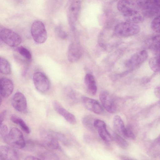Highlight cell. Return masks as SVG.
Wrapping results in <instances>:
<instances>
[{"label":"cell","instance_id":"1","mask_svg":"<svg viewBox=\"0 0 160 160\" xmlns=\"http://www.w3.org/2000/svg\"><path fill=\"white\" fill-rule=\"evenodd\" d=\"M133 0H120L117 4L118 10L123 15L126 21L138 24L144 20L143 15L134 8Z\"/></svg>","mask_w":160,"mask_h":160},{"label":"cell","instance_id":"2","mask_svg":"<svg viewBox=\"0 0 160 160\" xmlns=\"http://www.w3.org/2000/svg\"><path fill=\"white\" fill-rule=\"evenodd\" d=\"M136 7L148 17L160 15V0H135Z\"/></svg>","mask_w":160,"mask_h":160},{"label":"cell","instance_id":"3","mask_svg":"<svg viewBox=\"0 0 160 160\" xmlns=\"http://www.w3.org/2000/svg\"><path fill=\"white\" fill-rule=\"evenodd\" d=\"M2 139L7 144L15 148L22 149L26 145L22 133L16 128H12Z\"/></svg>","mask_w":160,"mask_h":160},{"label":"cell","instance_id":"4","mask_svg":"<svg viewBox=\"0 0 160 160\" xmlns=\"http://www.w3.org/2000/svg\"><path fill=\"white\" fill-rule=\"evenodd\" d=\"M140 30V27L138 24L126 21L116 25L113 32L117 37H126L135 35Z\"/></svg>","mask_w":160,"mask_h":160},{"label":"cell","instance_id":"5","mask_svg":"<svg viewBox=\"0 0 160 160\" xmlns=\"http://www.w3.org/2000/svg\"><path fill=\"white\" fill-rule=\"evenodd\" d=\"M30 31L32 37L36 43L42 44L47 40V32L42 21L37 20L33 22L31 25Z\"/></svg>","mask_w":160,"mask_h":160},{"label":"cell","instance_id":"6","mask_svg":"<svg viewBox=\"0 0 160 160\" xmlns=\"http://www.w3.org/2000/svg\"><path fill=\"white\" fill-rule=\"evenodd\" d=\"M0 38L4 43L12 47H17L22 41V38L18 34L12 30L6 28L0 29Z\"/></svg>","mask_w":160,"mask_h":160},{"label":"cell","instance_id":"7","mask_svg":"<svg viewBox=\"0 0 160 160\" xmlns=\"http://www.w3.org/2000/svg\"><path fill=\"white\" fill-rule=\"evenodd\" d=\"M33 80L35 87L39 92H45L49 89L50 81L47 76L42 72H35L33 75Z\"/></svg>","mask_w":160,"mask_h":160},{"label":"cell","instance_id":"8","mask_svg":"<svg viewBox=\"0 0 160 160\" xmlns=\"http://www.w3.org/2000/svg\"><path fill=\"white\" fill-rule=\"evenodd\" d=\"M148 57L146 51H139L134 54L126 62L125 66L131 70L137 68L147 60Z\"/></svg>","mask_w":160,"mask_h":160},{"label":"cell","instance_id":"9","mask_svg":"<svg viewBox=\"0 0 160 160\" xmlns=\"http://www.w3.org/2000/svg\"><path fill=\"white\" fill-rule=\"evenodd\" d=\"M99 99L103 107L108 112L113 113L116 110V107L113 99L110 94L105 90L101 92Z\"/></svg>","mask_w":160,"mask_h":160},{"label":"cell","instance_id":"10","mask_svg":"<svg viewBox=\"0 0 160 160\" xmlns=\"http://www.w3.org/2000/svg\"><path fill=\"white\" fill-rule=\"evenodd\" d=\"M14 108L17 111L23 113L27 112V104L26 99L21 92H18L13 95L12 101Z\"/></svg>","mask_w":160,"mask_h":160},{"label":"cell","instance_id":"11","mask_svg":"<svg viewBox=\"0 0 160 160\" xmlns=\"http://www.w3.org/2000/svg\"><path fill=\"white\" fill-rule=\"evenodd\" d=\"M40 134L42 138V144L45 148L53 149H61L58 140L51 131L42 130Z\"/></svg>","mask_w":160,"mask_h":160},{"label":"cell","instance_id":"12","mask_svg":"<svg viewBox=\"0 0 160 160\" xmlns=\"http://www.w3.org/2000/svg\"><path fill=\"white\" fill-rule=\"evenodd\" d=\"M94 126L102 139L107 143H110L112 138L107 129L105 122L99 119H95L94 122Z\"/></svg>","mask_w":160,"mask_h":160},{"label":"cell","instance_id":"13","mask_svg":"<svg viewBox=\"0 0 160 160\" xmlns=\"http://www.w3.org/2000/svg\"><path fill=\"white\" fill-rule=\"evenodd\" d=\"M82 50L79 43L73 42L69 45L68 51V58L71 62H74L78 61L81 57Z\"/></svg>","mask_w":160,"mask_h":160},{"label":"cell","instance_id":"14","mask_svg":"<svg viewBox=\"0 0 160 160\" xmlns=\"http://www.w3.org/2000/svg\"><path fill=\"white\" fill-rule=\"evenodd\" d=\"M82 100L84 107L88 110L98 114L102 113V106L96 100L84 96L82 97Z\"/></svg>","mask_w":160,"mask_h":160},{"label":"cell","instance_id":"15","mask_svg":"<svg viewBox=\"0 0 160 160\" xmlns=\"http://www.w3.org/2000/svg\"><path fill=\"white\" fill-rule=\"evenodd\" d=\"M52 106L55 110L69 123L72 124L76 123V119L75 116L66 109L57 101H53Z\"/></svg>","mask_w":160,"mask_h":160},{"label":"cell","instance_id":"16","mask_svg":"<svg viewBox=\"0 0 160 160\" xmlns=\"http://www.w3.org/2000/svg\"><path fill=\"white\" fill-rule=\"evenodd\" d=\"M0 92L1 97L7 98L12 93L14 89V85L10 79L2 78L0 79Z\"/></svg>","mask_w":160,"mask_h":160},{"label":"cell","instance_id":"17","mask_svg":"<svg viewBox=\"0 0 160 160\" xmlns=\"http://www.w3.org/2000/svg\"><path fill=\"white\" fill-rule=\"evenodd\" d=\"M81 8V2L79 0H74L72 2L68 9V15L71 24L77 20Z\"/></svg>","mask_w":160,"mask_h":160},{"label":"cell","instance_id":"18","mask_svg":"<svg viewBox=\"0 0 160 160\" xmlns=\"http://www.w3.org/2000/svg\"><path fill=\"white\" fill-rule=\"evenodd\" d=\"M17 152L11 148L1 146L0 147V160H15L18 159Z\"/></svg>","mask_w":160,"mask_h":160},{"label":"cell","instance_id":"19","mask_svg":"<svg viewBox=\"0 0 160 160\" xmlns=\"http://www.w3.org/2000/svg\"><path fill=\"white\" fill-rule=\"evenodd\" d=\"M84 80L88 92L92 95H95L97 91V87L93 76L88 73L86 75Z\"/></svg>","mask_w":160,"mask_h":160},{"label":"cell","instance_id":"20","mask_svg":"<svg viewBox=\"0 0 160 160\" xmlns=\"http://www.w3.org/2000/svg\"><path fill=\"white\" fill-rule=\"evenodd\" d=\"M113 125L115 129L118 133L124 137L126 127L124 126L123 122L118 115L115 116L113 120Z\"/></svg>","mask_w":160,"mask_h":160},{"label":"cell","instance_id":"21","mask_svg":"<svg viewBox=\"0 0 160 160\" xmlns=\"http://www.w3.org/2000/svg\"><path fill=\"white\" fill-rule=\"evenodd\" d=\"M10 119L12 122L18 125L25 133L27 134L30 133V130L29 127L22 118L15 115H12L10 117Z\"/></svg>","mask_w":160,"mask_h":160},{"label":"cell","instance_id":"22","mask_svg":"<svg viewBox=\"0 0 160 160\" xmlns=\"http://www.w3.org/2000/svg\"><path fill=\"white\" fill-rule=\"evenodd\" d=\"M112 136V139L120 147L123 149L128 147V144L127 142L118 134L116 132H113Z\"/></svg>","mask_w":160,"mask_h":160},{"label":"cell","instance_id":"23","mask_svg":"<svg viewBox=\"0 0 160 160\" xmlns=\"http://www.w3.org/2000/svg\"><path fill=\"white\" fill-rule=\"evenodd\" d=\"M0 72L4 74H8L11 72L9 63L6 59L2 57L0 58Z\"/></svg>","mask_w":160,"mask_h":160},{"label":"cell","instance_id":"24","mask_svg":"<svg viewBox=\"0 0 160 160\" xmlns=\"http://www.w3.org/2000/svg\"><path fill=\"white\" fill-rule=\"evenodd\" d=\"M149 64L150 68L154 72L160 71V56H157L151 58Z\"/></svg>","mask_w":160,"mask_h":160},{"label":"cell","instance_id":"25","mask_svg":"<svg viewBox=\"0 0 160 160\" xmlns=\"http://www.w3.org/2000/svg\"><path fill=\"white\" fill-rule=\"evenodd\" d=\"M65 97L66 102L72 105L77 102V98L75 94L71 89H66L65 90Z\"/></svg>","mask_w":160,"mask_h":160},{"label":"cell","instance_id":"26","mask_svg":"<svg viewBox=\"0 0 160 160\" xmlns=\"http://www.w3.org/2000/svg\"><path fill=\"white\" fill-rule=\"evenodd\" d=\"M38 156L41 159L45 160H58L59 158L58 156L53 152L46 151L40 152Z\"/></svg>","mask_w":160,"mask_h":160},{"label":"cell","instance_id":"27","mask_svg":"<svg viewBox=\"0 0 160 160\" xmlns=\"http://www.w3.org/2000/svg\"><path fill=\"white\" fill-rule=\"evenodd\" d=\"M15 50L22 56L28 60H30L32 58V54L30 51L23 46L16 47Z\"/></svg>","mask_w":160,"mask_h":160},{"label":"cell","instance_id":"28","mask_svg":"<svg viewBox=\"0 0 160 160\" xmlns=\"http://www.w3.org/2000/svg\"><path fill=\"white\" fill-rule=\"evenodd\" d=\"M151 27L154 31L160 33V15L153 19L151 23Z\"/></svg>","mask_w":160,"mask_h":160},{"label":"cell","instance_id":"29","mask_svg":"<svg viewBox=\"0 0 160 160\" xmlns=\"http://www.w3.org/2000/svg\"><path fill=\"white\" fill-rule=\"evenodd\" d=\"M152 41V47L156 51L158 56H160V35L154 36Z\"/></svg>","mask_w":160,"mask_h":160},{"label":"cell","instance_id":"30","mask_svg":"<svg viewBox=\"0 0 160 160\" xmlns=\"http://www.w3.org/2000/svg\"><path fill=\"white\" fill-rule=\"evenodd\" d=\"M90 116H86L82 119V123L84 126L88 129L92 130L94 126V120Z\"/></svg>","mask_w":160,"mask_h":160},{"label":"cell","instance_id":"31","mask_svg":"<svg viewBox=\"0 0 160 160\" xmlns=\"http://www.w3.org/2000/svg\"><path fill=\"white\" fill-rule=\"evenodd\" d=\"M53 136L58 140L65 145L68 144V139L62 133L57 132L51 131Z\"/></svg>","mask_w":160,"mask_h":160},{"label":"cell","instance_id":"32","mask_svg":"<svg viewBox=\"0 0 160 160\" xmlns=\"http://www.w3.org/2000/svg\"><path fill=\"white\" fill-rule=\"evenodd\" d=\"M55 32L58 37L62 39H65L67 37V34L62 28L60 27H57L55 29Z\"/></svg>","mask_w":160,"mask_h":160},{"label":"cell","instance_id":"33","mask_svg":"<svg viewBox=\"0 0 160 160\" xmlns=\"http://www.w3.org/2000/svg\"><path fill=\"white\" fill-rule=\"evenodd\" d=\"M8 128L7 126L2 123L0 124V134L2 138L8 133Z\"/></svg>","mask_w":160,"mask_h":160},{"label":"cell","instance_id":"34","mask_svg":"<svg viewBox=\"0 0 160 160\" xmlns=\"http://www.w3.org/2000/svg\"><path fill=\"white\" fill-rule=\"evenodd\" d=\"M6 110H4L2 111L0 114V124L2 123L5 119L6 114Z\"/></svg>","mask_w":160,"mask_h":160},{"label":"cell","instance_id":"35","mask_svg":"<svg viewBox=\"0 0 160 160\" xmlns=\"http://www.w3.org/2000/svg\"><path fill=\"white\" fill-rule=\"evenodd\" d=\"M41 159L40 158L32 156H28L25 158V160H36Z\"/></svg>","mask_w":160,"mask_h":160},{"label":"cell","instance_id":"36","mask_svg":"<svg viewBox=\"0 0 160 160\" xmlns=\"http://www.w3.org/2000/svg\"><path fill=\"white\" fill-rule=\"evenodd\" d=\"M158 144L160 145V135L159 136L158 138Z\"/></svg>","mask_w":160,"mask_h":160}]
</instances>
